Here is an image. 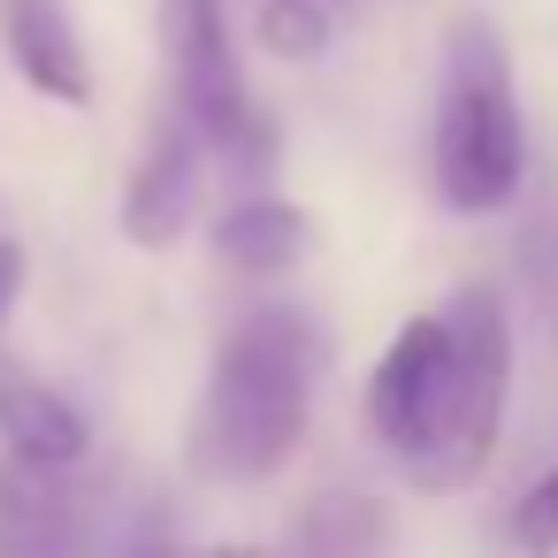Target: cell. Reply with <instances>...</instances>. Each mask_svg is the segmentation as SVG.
Segmentation results:
<instances>
[{
    "mask_svg": "<svg viewBox=\"0 0 558 558\" xmlns=\"http://www.w3.org/2000/svg\"><path fill=\"white\" fill-rule=\"evenodd\" d=\"M169 62H177V108L192 116V131L207 146H230V154L268 146V116L230 47L222 0H169Z\"/></svg>",
    "mask_w": 558,
    "mask_h": 558,
    "instance_id": "277c9868",
    "label": "cell"
},
{
    "mask_svg": "<svg viewBox=\"0 0 558 558\" xmlns=\"http://www.w3.org/2000/svg\"><path fill=\"white\" fill-rule=\"evenodd\" d=\"M306 245H314V230H306V215L291 199H245V207H230L215 222V253L238 276H283V268L306 260Z\"/></svg>",
    "mask_w": 558,
    "mask_h": 558,
    "instance_id": "9c48e42d",
    "label": "cell"
},
{
    "mask_svg": "<svg viewBox=\"0 0 558 558\" xmlns=\"http://www.w3.org/2000/svg\"><path fill=\"white\" fill-rule=\"evenodd\" d=\"M314 375H322V337L306 329V314L238 322L192 413V466L215 482H268L314 421Z\"/></svg>",
    "mask_w": 558,
    "mask_h": 558,
    "instance_id": "7a4b0ae2",
    "label": "cell"
},
{
    "mask_svg": "<svg viewBox=\"0 0 558 558\" xmlns=\"http://www.w3.org/2000/svg\"><path fill=\"white\" fill-rule=\"evenodd\" d=\"M16 291H24V245H16V238H0V322H9Z\"/></svg>",
    "mask_w": 558,
    "mask_h": 558,
    "instance_id": "7c38bea8",
    "label": "cell"
},
{
    "mask_svg": "<svg viewBox=\"0 0 558 558\" xmlns=\"http://www.w3.org/2000/svg\"><path fill=\"white\" fill-rule=\"evenodd\" d=\"M253 32L276 62H322L329 54V9L322 0H260Z\"/></svg>",
    "mask_w": 558,
    "mask_h": 558,
    "instance_id": "30bf717a",
    "label": "cell"
},
{
    "mask_svg": "<svg viewBox=\"0 0 558 558\" xmlns=\"http://www.w3.org/2000/svg\"><path fill=\"white\" fill-rule=\"evenodd\" d=\"M0 444H9L16 459H39V466H77L93 428H85V413L54 383H39L16 360H0Z\"/></svg>",
    "mask_w": 558,
    "mask_h": 558,
    "instance_id": "ba28073f",
    "label": "cell"
},
{
    "mask_svg": "<svg viewBox=\"0 0 558 558\" xmlns=\"http://www.w3.org/2000/svg\"><path fill=\"white\" fill-rule=\"evenodd\" d=\"M199 154L207 138L192 131V116L177 108L169 123H154L138 169H131V192H123V238L146 245V253H169L184 230H192V207H199Z\"/></svg>",
    "mask_w": 558,
    "mask_h": 558,
    "instance_id": "5b68a950",
    "label": "cell"
},
{
    "mask_svg": "<svg viewBox=\"0 0 558 558\" xmlns=\"http://www.w3.org/2000/svg\"><path fill=\"white\" fill-rule=\"evenodd\" d=\"M512 390V329L489 283H466L444 314H413L390 352L367 375V421L398 451V466L421 489H466L482 482L497 451Z\"/></svg>",
    "mask_w": 558,
    "mask_h": 558,
    "instance_id": "6da1fadb",
    "label": "cell"
},
{
    "mask_svg": "<svg viewBox=\"0 0 558 558\" xmlns=\"http://www.w3.org/2000/svg\"><path fill=\"white\" fill-rule=\"evenodd\" d=\"M512 543H520V550H535V558H543V550H558V459H550V474L520 497V512H512Z\"/></svg>",
    "mask_w": 558,
    "mask_h": 558,
    "instance_id": "8fae6325",
    "label": "cell"
},
{
    "mask_svg": "<svg viewBox=\"0 0 558 558\" xmlns=\"http://www.w3.org/2000/svg\"><path fill=\"white\" fill-rule=\"evenodd\" d=\"M77 550V505L62 489V466L0 451V558H70Z\"/></svg>",
    "mask_w": 558,
    "mask_h": 558,
    "instance_id": "8992f818",
    "label": "cell"
},
{
    "mask_svg": "<svg viewBox=\"0 0 558 558\" xmlns=\"http://www.w3.org/2000/svg\"><path fill=\"white\" fill-rule=\"evenodd\" d=\"M0 24H9V62L24 70L32 93H47L62 108L93 100V62H85V39H77L62 0H9Z\"/></svg>",
    "mask_w": 558,
    "mask_h": 558,
    "instance_id": "52a82bcc",
    "label": "cell"
},
{
    "mask_svg": "<svg viewBox=\"0 0 558 558\" xmlns=\"http://www.w3.org/2000/svg\"><path fill=\"white\" fill-rule=\"evenodd\" d=\"M436 192L451 215H497L512 207L527 177V123L520 93L505 70V47L489 24H459L444 54V93H436Z\"/></svg>",
    "mask_w": 558,
    "mask_h": 558,
    "instance_id": "3957f363",
    "label": "cell"
}]
</instances>
